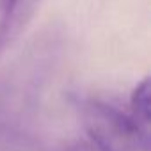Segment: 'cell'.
I'll return each mask as SVG.
<instances>
[{
  "instance_id": "6da1fadb",
  "label": "cell",
  "mask_w": 151,
  "mask_h": 151,
  "mask_svg": "<svg viewBox=\"0 0 151 151\" xmlns=\"http://www.w3.org/2000/svg\"><path fill=\"white\" fill-rule=\"evenodd\" d=\"M80 116L89 140L101 151H149V132L126 110L103 100H86Z\"/></svg>"
},
{
  "instance_id": "7a4b0ae2",
  "label": "cell",
  "mask_w": 151,
  "mask_h": 151,
  "mask_svg": "<svg viewBox=\"0 0 151 151\" xmlns=\"http://www.w3.org/2000/svg\"><path fill=\"white\" fill-rule=\"evenodd\" d=\"M41 0H7L6 22L2 34V48L13 43L30 23L36 11L39 9Z\"/></svg>"
},
{
  "instance_id": "3957f363",
  "label": "cell",
  "mask_w": 151,
  "mask_h": 151,
  "mask_svg": "<svg viewBox=\"0 0 151 151\" xmlns=\"http://www.w3.org/2000/svg\"><path fill=\"white\" fill-rule=\"evenodd\" d=\"M149 78H142L130 96V116L149 132L151 123V100H149Z\"/></svg>"
},
{
  "instance_id": "277c9868",
  "label": "cell",
  "mask_w": 151,
  "mask_h": 151,
  "mask_svg": "<svg viewBox=\"0 0 151 151\" xmlns=\"http://www.w3.org/2000/svg\"><path fill=\"white\" fill-rule=\"evenodd\" d=\"M62 151H101V149L96 147L91 140H75V142L68 144Z\"/></svg>"
}]
</instances>
